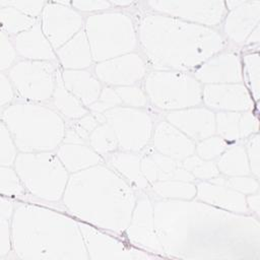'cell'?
<instances>
[{"label":"cell","mask_w":260,"mask_h":260,"mask_svg":"<svg viewBox=\"0 0 260 260\" xmlns=\"http://www.w3.org/2000/svg\"><path fill=\"white\" fill-rule=\"evenodd\" d=\"M57 51V57L64 70H81L89 67L93 61L84 29Z\"/></svg>","instance_id":"cell-25"},{"label":"cell","mask_w":260,"mask_h":260,"mask_svg":"<svg viewBox=\"0 0 260 260\" xmlns=\"http://www.w3.org/2000/svg\"><path fill=\"white\" fill-rule=\"evenodd\" d=\"M61 79L64 86L87 108L99 99L103 89L99 78L85 69L64 70Z\"/></svg>","instance_id":"cell-24"},{"label":"cell","mask_w":260,"mask_h":260,"mask_svg":"<svg viewBox=\"0 0 260 260\" xmlns=\"http://www.w3.org/2000/svg\"><path fill=\"white\" fill-rule=\"evenodd\" d=\"M166 119L193 141L215 134V115L206 108L191 107L169 112Z\"/></svg>","instance_id":"cell-18"},{"label":"cell","mask_w":260,"mask_h":260,"mask_svg":"<svg viewBox=\"0 0 260 260\" xmlns=\"http://www.w3.org/2000/svg\"><path fill=\"white\" fill-rule=\"evenodd\" d=\"M0 18L2 24V30L8 35L17 36L30 27H32L38 21L36 18L27 16L19 10L11 6H1Z\"/></svg>","instance_id":"cell-32"},{"label":"cell","mask_w":260,"mask_h":260,"mask_svg":"<svg viewBox=\"0 0 260 260\" xmlns=\"http://www.w3.org/2000/svg\"><path fill=\"white\" fill-rule=\"evenodd\" d=\"M244 72L251 91L252 99L257 102L260 98V58L259 54L250 53L244 57Z\"/></svg>","instance_id":"cell-36"},{"label":"cell","mask_w":260,"mask_h":260,"mask_svg":"<svg viewBox=\"0 0 260 260\" xmlns=\"http://www.w3.org/2000/svg\"><path fill=\"white\" fill-rule=\"evenodd\" d=\"M0 137H1L0 165L4 167H11L14 165V161L18 154L16 152L17 147L8 128L3 122H1V127H0Z\"/></svg>","instance_id":"cell-41"},{"label":"cell","mask_w":260,"mask_h":260,"mask_svg":"<svg viewBox=\"0 0 260 260\" xmlns=\"http://www.w3.org/2000/svg\"><path fill=\"white\" fill-rule=\"evenodd\" d=\"M144 89L150 103L162 111L197 107L202 101L201 83L185 71H151L145 75Z\"/></svg>","instance_id":"cell-8"},{"label":"cell","mask_w":260,"mask_h":260,"mask_svg":"<svg viewBox=\"0 0 260 260\" xmlns=\"http://www.w3.org/2000/svg\"><path fill=\"white\" fill-rule=\"evenodd\" d=\"M260 26L259 24L252 30V32L249 35V37L247 38V40L245 41V43L247 45H254V44H258L260 41Z\"/></svg>","instance_id":"cell-52"},{"label":"cell","mask_w":260,"mask_h":260,"mask_svg":"<svg viewBox=\"0 0 260 260\" xmlns=\"http://www.w3.org/2000/svg\"><path fill=\"white\" fill-rule=\"evenodd\" d=\"M14 87L11 80L4 73L0 75V105L2 108H6L11 105L14 98Z\"/></svg>","instance_id":"cell-48"},{"label":"cell","mask_w":260,"mask_h":260,"mask_svg":"<svg viewBox=\"0 0 260 260\" xmlns=\"http://www.w3.org/2000/svg\"><path fill=\"white\" fill-rule=\"evenodd\" d=\"M182 167L192 175L196 180L210 181L219 176V171L216 164L213 160H206L198 156L197 154H192L181 161Z\"/></svg>","instance_id":"cell-34"},{"label":"cell","mask_w":260,"mask_h":260,"mask_svg":"<svg viewBox=\"0 0 260 260\" xmlns=\"http://www.w3.org/2000/svg\"><path fill=\"white\" fill-rule=\"evenodd\" d=\"M103 116L114 130L118 145L124 151H141L152 137V119L141 109L120 106L107 111Z\"/></svg>","instance_id":"cell-10"},{"label":"cell","mask_w":260,"mask_h":260,"mask_svg":"<svg viewBox=\"0 0 260 260\" xmlns=\"http://www.w3.org/2000/svg\"><path fill=\"white\" fill-rule=\"evenodd\" d=\"M52 98L57 112L69 121L79 119L89 113L83 104L64 86L61 76H58Z\"/></svg>","instance_id":"cell-29"},{"label":"cell","mask_w":260,"mask_h":260,"mask_svg":"<svg viewBox=\"0 0 260 260\" xmlns=\"http://www.w3.org/2000/svg\"><path fill=\"white\" fill-rule=\"evenodd\" d=\"M136 200L134 188L103 164L71 174L62 197L73 217L118 235L128 228Z\"/></svg>","instance_id":"cell-2"},{"label":"cell","mask_w":260,"mask_h":260,"mask_svg":"<svg viewBox=\"0 0 260 260\" xmlns=\"http://www.w3.org/2000/svg\"><path fill=\"white\" fill-rule=\"evenodd\" d=\"M89 145L100 155L112 154L119 147L118 140L112 127L106 122H101L88 138Z\"/></svg>","instance_id":"cell-33"},{"label":"cell","mask_w":260,"mask_h":260,"mask_svg":"<svg viewBox=\"0 0 260 260\" xmlns=\"http://www.w3.org/2000/svg\"><path fill=\"white\" fill-rule=\"evenodd\" d=\"M241 113L218 112L215 115V133L226 142L240 139L239 122Z\"/></svg>","instance_id":"cell-35"},{"label":"cell","mask_w":260,"mask_h":260,"mask_svg":"<svg viewBox=\"0 0 260 260\" xmlns=\"http://www.w3.org/2000/svg\"><path fill=\"white\" fill-rule=\"evenodd\" d=\"M120 106H122V101L117 93L116 88H113L112 86H106L102 89L99 99L88 107V111L96 117L104 119L103 115L107 111Z\"/></svg>","instance_id":"cell-39"},{"label":"cell","mask_w":260,"mask_h":260,"mask_svg":"<svg viewBox=\"0 0 260 260\" xmlns=\"http://www.w3.org/2000/svg\"><path fill=\"white\" fill-rule=\"evenodd\" d=\"M138 39L155 70L198 68L223 48L222 37L213 28L158 13L142 16Z\"/></svg>","instance_id":"cell-3"},{"label":"cell","mask_w":260,"mask_h":260,"mask_svg":"<svg viewBox=\"0 0 260 260\" xmlns=\"http://www.w3.org/2000/svg\"><path fill=\"white\" fill-rule=\"evenodd\" d=\"M112 5L115 6H121V7H125V6H130L133 4L132 1H113L111 2Z\"/></svg>","instance_id":"cell-53"},{"label":"cell","mask_w":260,"mask_h":260,"mask_svg":"<svg viewBox=\"0 0 260 260\" xmlns=\"http://www.w3.org/2000/svg\"><path fill=\"white\" fill-rule=\"evenodd\" d=\"M258 119L252 111L241 113L239 122L240 138H248L258 132Z\"/></svg>","instance_id":"cell-46"},{"label":"cell","mask_w":260,"mask_h":260,"mask_svg":"<svg viewBox=\"0 0 260 260\" xmlns=\"http://www.w3.org/2000/svg\"><path fill=\"white\" fill-rule=\"evenodd\" d=\"M195 198L213 207L241 214H247L246 195L231 187L213 181H202L196 184Z\"/></svg>","instance_id":"cell-21"},{"label":"cell","mask_w":260,"mask_h":260,"mask_svg":"<svg viewBox=\"0 0 260 260\" xmlns=\"http://www.w3.org/2000/svg\"><path fill=\"white\" fill-rule=\"evenodd\" d=\"M204 104L219 112L243 113L252 111L254 100L243 83L205 84L202 88Z\"/></svg>","instance_id":"cell-16"},{"label":"cell","mask_w":260,"mask_h":260,"mask_svg":"<svg viewBox=\"0 0 260 260\" xmlns=\"http://www.w3.org/2000/svg\"><path fill=\"white\" fill-rule=\"evenodd\" d=\"M147 5L156 13L187 22L215 26L225 14L223 1H148Z\"/></svg>","instance_id":"cell-11"},{"label":"cell","mask_w":260,"mask_h":260,"mask_svg":"<svg viewBox=\"0 0 260 260\" xmlns=\"http://www.w3.org/2000/svg\"><path fill=\"white\" fill-rule=\"evenodd\" d=\"M8 77L17 93L27 102L42 103L53 96L58 76L51 61L23 60L14 64Z\"/></svg>","instance_id":"cell-9"},{"label":"cell","mask_w":260,"mask_h":260,"mask_svg":"<svg viewBox=\"0 0 260 260\" xmlns=\"http://www.w3.org/2000/svg\"><path fill=\"white\" fill-rule=\"evenodd\" d=\"M141 156V171L149 185L167 180L194 182L195 179L182 162L157 152L152 146L145 149Z\"/></svg>","instance_id":"cell-19"},{"label":"cell","mask_w":260,"mask_h":260,"mask_svg":"<svg viewBox=\"0 0 260 260\" xmlns=\"http://www.w3.org/2000/svg\"><path fill=\"white\" fill-rule=\"evenodd\" d=\"M24 186L17 175L16 171L11 167L1 166L0 168V192L6 197H18L23 195Z\"/></svg>","instance_id":"cell-37"},{"label":"cell","mask_w":260,"mask_h":260,"mask_svg":"<svg viewBox=\"0 0 260 260\" xmlns=\"http://www.w3.org/2000/svg\"><path fill=\"white\" fill-rule=\"evenodd\" d=\"M111 167L132 187L145 190L149 183L141 171V156L132 151H115L110 154Z\"/></svg>","instance_id":"cell-27"},{"label":"cell","mask_w":260,"mask_h":260,"mask_svg":"<svg viewBox=\"0 0 260 260\" xmlns=\"http://www.w3.org/2000/svg\"><path fill=\"white\" fill-rule=\"evenodd\" d=\"M12 234L9 219L0 218V257L3 258L11 252Z\"/></svg>","instance_id":"cell-47"},{"label":"cell","mask_w":260,"mask_h":260,"mask_svg":"<svg viewBox=\"0 0 260 260\" xmlns=\"http://www.w3.org/2000/svg\"><path fill=\"white\" fill-rule=\"evenodd\" d=\"M151 139L157 152L179 161L195 153L194 141L167 120L155 126Z\"/></svg>","instance_id":"cell-20"},{"label":"cell","mask_w":260,"mask_h":260,"mask_svg":"<svg viewBox=\"0 0 260 260\" xmlns=\"http://www.w3.org/2000/svg\"><path fill=\"white\" fill-rule=\"evenodd\" d=\"M245 148L250 172L256 179H258L260 176V138L258 133L250 136Z\"/></svg>","instance_id":"cell-43"},{"label":"cell","mask_w":260,"mask_h":260,"mask_svg":"<svg viewBox=\"0 0 260 260\" xmlns=\"http://www.w3.org/2000/svg\"><path fill=\"white\" fill-rule=\"evenodd\" d=\"M95 76L108 86L134 85L146 75L144 60L136 53H128L103 62L94 68Z\"/></svg>","instance_id":"cell-15"},{"label":"cell","mask_w":260,"mask_h":260,"mask_svg":"<svg viewBox=\"0 0 260 260\" xmlns=\"http://www.w3.org/2000/svg\"><path fill=\"white\" fill-rule=\"evenodd\" d=\"M0 47H1V60H0V69L4 71L6 69H10L13 66V63L16 59V49L14 44L8 38V35L1 30L0 37Z\"/></svg>","instance_id":"cell-44"},{"label":"cell","mask_w":260,"mask_h":260,"mask_svg":"<svg viewBox=\"0 0 260 260\" xmlns=\"http://www.w3.org/2000/svg\"><path fill=\"white\" fill-rule=\"evenodd\" d=\"M228 147L229 142L218 135H211L198 141V143L195 145V151L201 158L213 160L218 158Z\"/></svg>","instance_id":"cell-38"},{"label":"cell","mask_w":260,"mask_h":260,"mask_svg":"<svg viewBox=\"0 0 260 260\" xmlns=\"http://www.w3.org/2000/svg\"><path fill=\"white\" fill-rule=\"evenodd\" d=\"M125 232L132 246L149 253L165 255L155 231L153 203L147 195L137 196L130 222Z\"/></svg>","instance_id":"cell-14"},{"label":"cell","mask_w":260,"mask_h":260,"mask_svg":"<svg viewBox=\"0 0 260 260\" xmlns=\"http://www.w3.org/2000/svg\"><path fill=\"white\" fill-rule=\"evenodd\" d=\"M111 2L108 1H71V6L83 12L103 11L111 8Z\"/></svg>","instance_id":"cell-49"},{"label":"cell","mask_w":260,"mask_h":260,"mask_svg":"<svg viewBox=\"0 0 260 260\" xmlns=\"http://www.w3.org/2000/svg\"><path fill=\"white\" fill-rule=\"evenodd\" d=\"M88 258L92 260H139L150 259L155 256L148 252L130 246L117 238L104 233L101 229L79 221Z\"/></svg>","instance_id":"cell-13"},{"label":"cell","mask_w":260,"mask_h":260,"mask_svg":"<svg viewBox=\"0 0 260 260\" xmlns=\"http://www.w3.org/2000/svg\"><path fill=\"white\" fill-rule=\"evenodd\" d=\"M84 31L94 62L132 53L137 45L132 19L119 11L100 12L87 17Z\"/></svg>","instance_id":"cell-6"},{"label":"cell","mask_w":260,"mask_h":260,"mask_svg":"<svg viewBox=\"0 0 260 260\" xmlns=\"http://www.w3.org/2000/svg\"><path fill=\"white\" fill-rule=\"evenodd\" d=\"M12 250L24 260H87L78 220L53 209L24 203L11 219Z\"/></svg>","instance_id":"cell-4"},{"label":"cell","mask_w":260,"mask_h":260,"mask_svg":"<svg viewBox=\"0 0 260 260\" xmlns=\"http://www.w3.org/2000/svg\"><path fill=\"white\" fill-rule=\"evenodd\" d=\"M57 156L70 174L103 164V157L87 144L62 142Z\"/></svg>","instance_id":"cell-26"},{"label":"cell","mask_w":260,"mask_h":260,"mask_svg":"<svg viewBox=\"0 0 260 260\" xmlns=\"http://www.w3.org/2000/svg\"><path fill=\"white\" fill-rule=\"evenodd\" d=\"M13 213H14L13 203L8 199V197L2 195L0 199V218L11 220Z\"/></svg>","instance_id":"cell-50"},{"label":"cell","mask_w":260,"mask_h":260,"mask_svg":"<svg viewBox=\"0 0 260 260\" xmlns=\"http://www.w3.org/2000/svg\"><path fill=\"white\" fill-rule=\"evenodd\" d=\"M105 119L99 118L95 115L88 113L87 115L75 119L70 120L66 124L65 136L63 142L66 143H79V144H87L88 138L95 127L104 122Z\"/></svg>","instance_id":"cell-31"},{"label":"cell","mask_w":260,"mask_h":260,"mask_svg":"<svg viewBox=\"0 0 260 260\" xmlns=\"http://www.w3.org/2000/svg\"><path fill=\"white\" fill-rule=\"evenodd\" d=\"M151 190L164 200H191L196 196V184L194 182L167 180L150 185Z\"/></svg>","instance_id":"cell-30"},{"label":"cell","mask_w":260,"mask_h":260,"mask_svg":"<svg viewBox=\"0 0 260 260\" xmlns=\"http://www.w3.org/2000/svg\"><path fill=\"white\" fill-rule=\"evenodd\" d=\"M154 225L165 255L180 259L259 260L256 217L225 211L199 200L153 204Z\"/></svg>","instance_id":"cell-1"},{"label":"cell","mask_w":260,"mask_h":260,"mask_svg":"<svg viewBox=\"0 0 260 260\" xmlns=\"http://www.w3.org/2000/svg\"><path fill=\"white\" fill-rule=\"evenodd\" d=\"M13 44L16 52L24 60L53 61L56 57L52 45L42 29L41 22L15 36Z\"/></svg>","instance_id":"cell-23"},{"label":"cell","mask_w":260,"mask_h":260,"mask_svg":"<svg viewBox=\"0 0 260 260\" xmlns=\"http://www.w3.org/2000/svg\"><path fill=\"white\" fill-rule=\"evenodd\" d=\"M42 29L54 50H58L83 26L79 12L72 8L71 2H46L41 19Z\"/></svg>","instance_id":"cell-12"},{"label":"cell","mask_w":260,"mask_h":260,"mask_svg":"<svg viewBox=\"0 0 260 260\" xmlns=\"http://www.w3.org/2000/svg\"><path fill=\"white\" fill-rule=\"evenodd\" d=\"M260 1H242L229 10L223 24L225 36L236 44H243L259 24Z\"/></svg>","instance_id":"cell-22"},{"label":"cell","mask_w":260,"mask_h":260,"mask_svg":"<svg viewBox=\"0 0 260 260\" xmlns=\"http://www.w3.org/2000/svg\"><path fill=\"white\" fill-rule=\"evenodd\" d=\"M119 94L122 105L130 108L141 109L147 104V96L145 91L136 85H127L115 87Z\"/></svg>","instance_id":"cell-42"},{"label":"cell","mask_w":260,"mask_h":260,"mask_svg":"<svg viewBox=\"0 0 260 260\" xmlns=\"http://www.w3.org/2000/svg\"><path fill=\"white\" fill-rule=\"evenodd\" d=\"M219 173L226 177L248 176L251 174L245 146L235 144L228 147L216 162Z\"/></svg>","instance_id":"cell-28"},{"label":"cell","mask_w":260,"mask_h":260,"mask_svg":"<svg viewBox=\"0 0 260 260\" xmlns=\"http://www.w3.org/2000/svg\"><path fill=\"white\" fill-rule=\"evenodd\" d=\"M210 181L217 182V183H222L232 189L244 194V195H250L257 193L259 190V183L258 179L255 177H251L250 175L248 176H236V177H228L222 178V177H216Z\"/></svg>","instance_id":"cell-40"},{"label":"cell","mask_w":260,"mask_h":260,"mask_svg":"<svg viewBox=\"0 0 260 260\" xmlns=\"http://www.w3.org/2000/svg\"><path fill=\"white\" fill-rule=\"evenodd\" d=\"M194 76L204 84L240 83L243 80V68L237 54L219 52L202 63Z\"/></svg>","instance_id":"cell-17"},{"label":"cell","mask_w":260,"mask_h":260,"mask_svg":"<svg viewBox=\"0 0 260 260\" xmlns=\"http://www.w3.org/2000/svg\"><path fill=\"white\" fill-rule=\"evenodd\" d=\"M2 122L20 152L53 151L64 140L66 124L55 110L39 103H15L4 108Z\"/></svg>","instance_id":"cell-5"},{"label":"cell","mask_w":260,"mask_h":260,"mask_svg":"<svg viewBox=\"0 0 260 260\" xmlns=\"http://www.w3.org/2000/svg\"><path fill=\"white\" fill-rule=\"evenodd\" d=\"M13 167L32 196L48 202L62 199L70 176L57 154L52 151L20 152Z\"/></svg>","instance_id":"cell-7"},{"label":"cell","mask_w":260,"mask_h":260,"mask_svg":"<svg viewBox=\"0 0 260 260\" xmlns=\"http://www.w3.org/2000/svg\"><path fill=\"white\" fill-rule=\"evenodd\" d=\"M246 204L248 210H251L252 213L256 215V217H259L260 215V196L257 193L250 194L246 197Z\"/></svg>","instance_id":"cell-51"},{"label":"cell","mask_w":260,"mask_h":260,"mask_svg":"<svg viewBox=\"0 0 260 260\" xmlns=\"http://www.w3.org/2000/svg\"><path fill=\"white\" fill-rule=\"evenodd\" d=\"M11 6L23 14L37 18L42 15L46 2L44 1H0V6Z\"/></svg>","instance_id":"cell-45"}]
</instances>
